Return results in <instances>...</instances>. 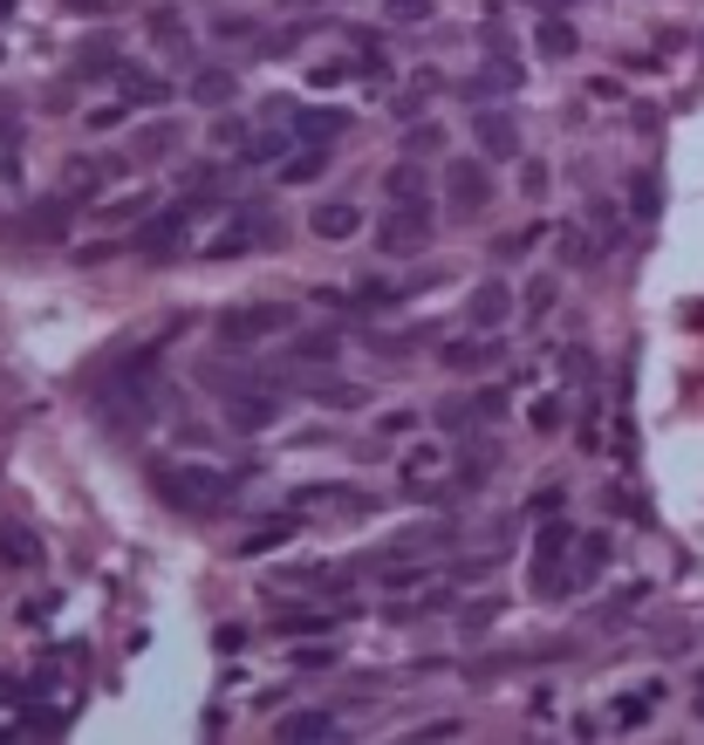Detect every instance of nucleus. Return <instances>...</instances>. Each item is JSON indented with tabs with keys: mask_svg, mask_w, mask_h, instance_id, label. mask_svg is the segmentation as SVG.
<instances>
[{
	"mask_svg": "<svg viewBox=\"0 0 704 745\" xmlns=\"http://www.w3.org/2000/svg\"><path fill=\"white\" fill-rule=\"evenodd\" d=\"M151 486H158V499L172 506V514H219V506L232 499V479L219 473V465H158Z\"/></svg>",
	"mask_w": 704,
	"mask_h": 745,
	"instance_id": "nucleus-1",
	"label": "nucleus"
},
{
	"mask_svg": "<svg viewBox=\"0 0 704 745\" xmlns=\"http://www.w3.org/2000/svg\"><path fill=\"white\" fill-rule=\"evenodd\" d=\"M288 329H294L288 301H240V308H226V315H219V342L226 349H253V342L288 335Z\"/></svg>",
	"mask_w": 704,
	"mask_h": 745,
	"instance_id": "nucleus-2",
	"label": "nucleus"
},
{
	"mask_svg": "<svg viewBox=\"0 0 704 745\" xmlns=\"http://www.w3.org/2000/svg\"><path fill=\"white\" fill-rule=\"evenodd\" d=\"M452 465H458V445H438V438L404 445V458H397V486H404L411 499H432L438 486H452Z\"/></svg>",
	"mask_w": 704,
	"mask_h": 745,
	"instance_id": "nucleus-3",
	"label": "nucleus"
},
{
	"mask_svg": "<svg viewBox=\"0 0 704 745\" xmlns=\"http://www.w3.org/2000/svg\"><path fill=\"white\" fill-rule=\"evenodd\" d=\"M432 240H438L432 206H390V213H383V226H376V247H383L390 260H417Z\"/></svg>",
	"mask_w": 704,
	"mask_h": 745,
	"instance_id": "nucleus-4",
	"label": "nucleus"
},
{
	"mask_svg": "<svg viewBox=\"0 0 704 745\" xmlns=\"http://www.w3.org/2000/svg\"><path fill=\"white\" fill-rule=\"evenodd\" d=\"M273 240H281V219H273L267 206H240L206 253H213V260H232V253H260V247H273Z\"/></svg>",
	"mask_w": 704,
	"mask_h": 745,
	"instance_id": "nucleus-5",
	"label": "nucleus"
},
{
	"mask_svg": "<svg viewBox=\"0 0 704 745\" xmlns=\"http://www.w3.org/2000/svg\"><path fill=\"white\" fill-rule=\"evenodd\" d=\"M445 206H452V219H473V213L493 206V172H486V158H452L445 165Z\"/></svg>",
	"mask_w": 704,
	"mask_h": 745,
	"instance_id": "nucleus-6",
	"label": "nucleus"
},
{
	"mask_svg": "<svg viewBox=\"0 0 704 745\" xmlns=\"http://www.w3.org/2000/svg\"><path fill=\"white\" fill-rule=\"evenodd\" d=\"M131 247L165 260V253H185L191 247V206H165V213H144V226L131 232Z\"/></svg>",
	"mask_w": 704,
	"mask_h": 745,
	"instance_id": "nucleus-7",
	"label": "nucleus"
},
{
	"mask_svg": "<svg viewBox=\"0 0 704 745\" xmlns=\"http://www.w3.org/2000/svg\"><path fill=\"white\" fill-rule=\"evenodd\" d=\"M226 424H232V431H273V424H281V390H267V383H232V390H226Z\"/></svg>",
	"mask_w": 704,
	"mask_h": 745,
	"instance_id": "nucleus-8",
	"label": "nucleus"
},
{
	"mask_svg": "<svg viewBox=\"0 0 704 745\" xmlns=\"http://www.w3.org/2000/svg\"><path fill=\"white\" fill-rule=\"evenodd\" d=\"M75 226V192H55V199H34L28 213H14V240H62Z\"/></svg>",
	"mask_w": 704,
	"mask_h": 745,
	"instance_id": "nucleus-9",
	"label": "nucleus"
},
{
	"mask_svg": "<svg viewBox=\"0 0 704 745\" xmlns=\"http://www.w3.org/2000/svg\"><path fill=\"white\" fill-rule=\"evenodd\" d=\"M49 555H42V534L21 527V520H0V575H34Z\"/></svg>",
	"mask_w": 704,
	"mask_h": 745,
	"instance_id": "nucleus-10",
	"label": "nucleus"
},
{
	"mask_svg": "<svg viewBox=\"0 0 704 745\" xmlns=\"http://www.w3.org/2000/svg\"><path fill=\"white\" fill-rule=\"evenodd\" d=\"M506 315H514V288L506 281H479L465 294V322L473 329H506Z\"/></svg>",
	"mask_w": 704,
	"mask_h": 745,
	"instance_id": "nucleus-11",
	"label": "nucleus"
},
{
	"mask_svg": "<svg viewBox=\"0 0 704 745\" xmlns=\"http://www.w3.org/2000/svg\"><path fill=\"white\" fill-rule=\"evenodd\" d=\"M473 137H479L486 158H520V124L506 110H479L473 116Z\"/></svg>",
	"mask_w": 704,
	"mask_h": 745,
	"instance_id": "nucleus-12",
	"label": "nucleus"
},
{
	"mask_svg": "<svg viewBox=\"0 0 704 745\" xmlns=\"http://www.w3.org/2000/svg\"><path fill=\"white\" fill-rule=\"evenodd\" d=\"M342 356V329H308V335H288V363L301 370H322Z\"/></svg>",
	"mask_w": 704,
	"mask_h": 745,
	"instance_id": "nucleus-13",
	"label": "nucleus"
},
{
	"mask_svg": "<svg viewBox=\"0 0 704 745\" xmlns=\"http://www.w3.org/2000/svg\"><path fill=\"white\" fill-rule=\"evenodd\" d=\"M383 199L390 206H432V178H424V165H390L383 172Z\"/></svg>",
	"mask_w": 704,
	"mask_h": 745,
	"instance_id": "nucleus-14",
	"label": "nucleus"
},
{
	"mask_svg": "<svg viewBox=\"0 0 704 745\" xmlns=\"http://www.w3.org/2000/svg\"><path fill=\"white\" fill-rule=\"evenodd\" d=\"M116 90H124V103H144V110L172 103V83H165V75H151V69H137V62L116 69Z\"/></svg>",
	"mask_w": 704,
	"mask_h": 745,
	"instance_id": "nucleus-15",
	"label": "nucleus"
},
{
	"mask_svg": "<svg viewBox=\"0 0 704 745\" xmlns=\"http://www.w3.org/2000/svg\"><path fill=\"white\" fill-rule=\"evenodd\" d=\"M232 90H240V75H232V69H191V83H185V96L206 103V110L232 103Z\"/></svg>",
	"mask_w": 704,
	"mask_h": 745,
	"instance_id": "nucleus-16",
	"label": "nucleus"
},
{
	"mask_svg": "<svg viewBox=\"0 0 704 745\" xmlns=\"http://www.w3.org/2000/svg\"><path fill=\"white\" fill-rule=\"evenodd\" d=\"M144 34H151L165 55H191V28H185L172 8H151V14H144Z\"/></svg>",
	"mask_w": 704,
	"mask_h": 745,
	"instance_id": "nucleus-17",
	"label": "nucleus"
},
{
	"mask_svg": "<svg viewBox=\"0 0 704 745\" xmlns=\"http://www.w3.org/2000/svg\"><path fill=\"white\" fill-rule=\"evenodd\" d=\"M349 131V110H294V137L301 144H329Z\"/></svg>",
	"mask_w": 704,
	"mask_h": 745,
	"instance_id": "nucleus-18",
	"label": "nucleus"
},
{
	"mask_svg": "<svg viewBox=\"0 0 704 745\" xmlns=\"http://www.w3.org/2000/svg\"><path fill=\"white\" fill-rule=\"evenodd\" d=\"M273 630H281L288 643H301V637H329V630H335V609H294V615L281 609V615H273Z\"/></svg>",
	"mask_w": 704,
	"mask_h": 745,
	"instance_id": "nucleus-19",
	"label": "nucleus"
},
{
	"mask_svg": "<svg viewBox=\"0 0 704 745\" xmlns=\"http://www.w3.org/2000/svg\"><path fill=\"white\" fill-rule=\"evenodd\" d=\"M308 226H315L322 240H349V232L363 226V213L349 206V199H329V206H315V219H308Z\"/></svg>",
	"mask_w": 704,
	"mask_h": 745,
	"instance_id": "nucleus-20",
	"label": "nucleus"
},
{
	"mask_svg": "<svg viewBox=\"0 0 704 745\" xmlns=\"http://www.w3.org/2000/svg\"><path fill=\"white\" fill-rule=\"evenodd\" d=\"M294 527H301L294 514H281V520H260L253 534H240V555H273V547H288V540H294Z\"/></svg>",
	"mask_w": 704,
	"mask_h": 745,
	"instance_id": "nucleus-21",
	"label": "nucleus"
},
{
	"mask_svg": "<svg viewBox=\"0 0 704 745\" xmlns=\"http://www.w3.org/2000/svg\"><path fill=\"white\" fill-rule=\"evenodd\" d=\"M178 151V124L165 116V124H144V131H131V158H172Z\"/></svg>",
	"mask_w": 704,
	"mask_h": 745,
	"instance_id": "nucleus-22",
	"label": "nucleus"
},
{
	"mask_svg": "<svg viewBox=\"0 0 704 745\" xmlns=\"http://www.w3.org/2000/svg\"><path fill=\"white\" fill-rule=\"evenodd\" d=\"M322 172H329V151H322V144L288 151V158H281V178H288V185H315Z\"/></svg>",
	"mask_w": 704,
	"mask_h": 745,
	"instance_id": "nucleus-23",
	"label": "nucleus"
},
{
	"mask_svg": "<svg viewBox=\"0 0 704 745\" xmlns=\"http://www.w3.org/2000/svg\"><path fill=\"white\" fill-rule=\"evenodd\" d=\"M281 738H342V725H335V712H294V718H281Z\"/></svg>",
	"mask_w": 704,
	"mask_h": 745,
	"instance_id": "nucleus-24",
	"label": "nucleus"
},
{
	"mask_svg": "<svg viewBox=\"0 0 704 745\" xmlns=\"http://www.w3.org/2000/svg\"><path fill=\"white\" fill-rule=\"evenodd\" d=\"M144 213H151V192H110V199L96 206L103 226H124V219H144Z\"/></svg>",
	"mask_w": 704,
	"mask_h": 745,
	"instance_id": "nucleus-25",
	"label": "nucleus"
},
{
	"mask_svg": "<svg viewBox=\"0 0 704 745\" xmlns=\"http://www.w3.org/2000/svg\"><path fill=\"white\" fill-rule=\"evenodd\" d=\"M315 404H329V411H363L370 390H363V383H335V376H322V383H315Z\"/></svg>",
	"mask_w": 704,
	"mask_h": 745,
	"instance_id": "nucleus-26",
	"label": "nucleus"
},
{
	"mask_svg": "<svg viewBox=\"0 0 704 745\" xmlns=\"http://www.w3.org/2000/svg\"><path fill=\"white\" fill-rule=\"evenodd\" d=\"M534 42H540V55H555V62H561V55H574V49H581V34H574L568 21H555V14H547Z\"/></svg>",
	"mask_w": 704,
	"mask_h": 745,
	"instance_id": "nucleus-27",
	"label": "nucleus"
},
{
	"mask_svg": "<svg viewBox=\"0 0 704 745\" xmlns=\"http://www.w3.org/2000/svg\"><path fill=\"white\" fill-rule=\"evenodd\" d=\"M445 363L452 370H486V363H499V342H445Z\"/></svg>",
	"mask_w": 704,
	"mask_h": 745,
	"instance_id": "nucleus-28",
	"label": "nucleus"
},
{
	"mask_svg": "<svg viewBox=\"0 0 704 745\" xmlns=\"http://www.w3.org/2000/svg\"><path fill=\"white\" fill-rule=\"evenodd\" d=\"M602 568H609V540H602V534H581V540H574V575L596 581Z\"/></svg>",
	"mask_w": 704,
	"mask_h": 745,
	"instance_id": "nucleus-29",
	"label": "nucleus"
},
{
	"mask_svg": "<svg viewBox=\"0 0 704 745\" xmlns=\"http://www.w3.org/2000/svg\"><path fill=\"white\" fill-rule=\"evenodd\" d=\"M630 206H636V219H643V226L663 213V185H656V172H636V178H630Z\"/></svg>",
	"mask_w": 704,
	"mask_h": 745,
	"instance_id": "nucleus-30",
	"label": "nucleus"
},
{
	"mask_svg": "<svg viewBox=\"0 0 704 745\" xmlns=\"http://www.w3.org/2000/svg\"><path fill=\"white\" fill-rule=\"evenodd\" d=\"M185 192H191V199H219V192H226V172H219V165H191V172H185Z\"/></svg>",
	"mask_w": 704,
	"mask_h": 745,
	"instance_id": "nucleus-31",
	"label": "nucleus"
},
{
	"mask_svg": "<svg viewBox=\"0 0 704 745\" xmlns=\"http://www.w3.org/2000/svg\"><path fill=\"white\" fill-rule=\"evenodd\" d=\"M438 424L452 431V438H465V431L479 424V411H473V397H452V404H438Z\"/></svg>",
	"mask_w": 704,
	"mask_h": 745,
	"instance_id": "nucleus-32",
	"label": "nucleus"
},
{
	"mask_svg": "<svg viewBox=\"0 0 704 745\" xmlns=\"http://www.w3.org/2000/svg\"><path fill=\"white\" fill-rule=\"evenodd\" d=\"M499 609H506L499 596H486V602H473V609H465V622H458V630H465V637H479V630H493V622H499Z\"/></svg>",
	"mask_w": 704,
	"mask_h": 745,
	"instance_id": "nucleus-33",
	"label": "nucleus"
},
{
	"mask_svg": "<svg viewBox=\"0 0 704 745\" xmlns=\"http://www.w3.org/2000/svg\"><path fill=\"white\" fill-rule=\"evenodd\" d=\"M356 75H370V62H322V69H315V83H322V90H335V83H356Z\"/></svg>",
	"mask_w": 704,
	"mask_h": 745,
	"instance_id": "nucleus-34",
	"label": "nucleus"
},
{
	"mask_svg": "<svg viewBox=\"0 0 704 745\" xmlns=\"http://www.w3.org/2000/svg\"><path fill=\"white\" fill-rule=\"evenodd\" d=\"M561 260H568V267H589V260H596V247L581 240L574 226H561Z\"/></svg>",
	"mask_w": 704,
	"mask_h": 745,
	"instance_id": "nucleus-35",
	"label": "nucleus"
},
{
	"mask_svg": "<svg viewBox=\"0 0 704 745\" xmlns=\"http://www.w3.org/2000/svg\"><path fill=\"white\" fill-rule=\"evenodd\" d=\"M213 137H219V144H232V151H247V144H253V131L240 124V116H219V124H213Z\"/></svg>",
	"mask_w": 704,
	"mask_h": 745,
	"instance_id": "nucleus-36",
	"label": "nucleus"
},
{
	"mask_svg": "<svg viewBox=\"0 0 704 745\" xmlns=\"http://www.w3.org/2000/svg\"><path fill=\"white\" fill-rule=\"evenodd\" d=\"M110 69H116V49L110 42H90L83 49V75H110Z\"/></svg>",
	"mask_w": 704,
	"mask_h": 745,
	"instance_id": "nucleus-37",
	"label": "nucleus"
},
{
	"mask_svg": "<svg viewBox=\"0 0 704 745\" xmlns=\"http://www.w3.org/2000/svg\"><path fill=\"white\" fill-rule=\"evenodd\" d=\"M110 165H96V158H83V165H69V192H96V178H103Z\"/></svg>",
	"mask_w": 704,
	"mask_h": 745,
	"instance_id": "nucleus-38",
	"label": "nucleus"
},
{
	"mask_svg": "<svg viewBox=\"0 0 704 745\" xmlns=\"http://www.w3.org/2000/svg\"><path fill=\"white\" fill-rule=\"evenodd\" d=\"M473 411H479V424H499V417H506V390H479Z\"/></svg>",
	"mask_w": 704,
	"mask_h": 745,
	"instance_id": "nucleus-39",
	"label": "nucleus"
},
{
	"mask_svg": "<svg viewBox=\"0 0 704 745\" xmlns=\"http://www.w3.org/2000/svg\"><path fill=\"white\" fill-rule=\"evenodd\" d=\"M534 240H540V232H506V240H493V260H520Z\"/></svg>",
	"mask_w": 704,
	"mask_h": 745,
	"instance_id": "nucleus-40",
	"label": "nucleus"
},
{
	"mask_svg": "<svg viewBox=\"0 0 704 745\" xmlns=\"http://www.w3.org/2000/svg\"><path fill=\"white\" fill-rule=\"evenodd\" d=\"M383 14L390 21H424V14H432V0H383Z\"/></svg>",
	"mask_w": 704,
	"mask_h": 745,
	"instance_id": "nucleus-41",
	"label": "nucleus"
},
{
	"mask_svg": "<svg viewBox=\"0 0 704 745\" xmlns=\"http://www.w3.org/2000/svg\"><path fill=\"white\" fill-rule=\"evenodd\" d=\"M547 308H555V281H534L527 288V315H547Z\"/></svg>",
	"mask_w": 704,
	"mask_h": 745,
	"instance_id": "nucleus-42",
	"label": "nucleus"
},
{
	"mask_svg": "<svg viewBox=\"0 0 704 745\" xmlns=\"http://www.w3.org/2000/svg\"><path fill=\"white\" fill-rule=\"evenodd\" d=\"M294 663H301V671H322V663H329V643H301Z\"/></svg>",
	"mask_w": 704,
	"mask_h": 745,
	"instance_id": "nucleus-43",
	"label": "nucleus"
},
{
	"mask_svg": "<svg viewBox=\"0 0 704 745\" xmlns=\"http://www.w3.org/2000/svg\"><path fill=\"white\" fill-rule=\"evenodd\" d=\"M520 192H527V199H547V165H527V178H520Z\"/></svg>",
	"mask_w": 704,
	"mask_h": 745,
	"instance_id": "nucleus-44",
	"label": "nucleus"
},
{
	"mask_svg": "<svg viewBox=\"0 0 704 745\" xmlns=\"http://www.w3.org/2000/svg\"><path fill=\"white\" fill-rule=\"evenodd\" d=\"M69 14H83V21H96V14H110V0H62Z\"/></svg>",
	"mask_w": 704,
	"mask_h": 745,
	"instance_id": "nucleus-45",
	"label": "nucleus"
},
{
	"mask_svg": "<svg viewBox=\"0 0 704 745\" xmlns=\"http://www.w3.org/2000/svg\"><path fill=\"white\" fill-rule=\"evenodd\" d=\"M643 704H650V697H622V704H615V725H636V718H643Z\"/></svg>",
	"mask_w": 704,
	"mask_h": 745,
	"instance_id": "nucleus-46",
	"label": "nucleus"
},
{
	"mask_svg": "<svg viewBox=\"0 0 704 745\" xmlns=\"http://www.w3.org/2000/svg\"><path fill=\"white\" fill-rule=\"evenodd\" d=\"M219 34H226V42H232V34H253V21L247 14H219Z\"/></svg>",
	"mask_w": 704,
	"mask_h": 745,
	"instance_id": "nucleus-47",
	"label": "nucleus"
},
{
	"mask_svg": "<svg viewBox=\"0 0 704 745\" xmlns=\"http://www.w3.org/2000/svg\"><path fill=\"white\" fill-rule=\"evenodd\" d=\"M561 417H568V404H540V411H534V424H540V431H555Z\"/></svg>",
	"mask_w": 704,
	"mask_h": 745,
	"instance_id": "nucleus-48",
	"label": "nucleus"
},
{
	"mask_svg": "<svg viewBox=\"0 0 704 745\" xmlns=\"http://www.w3.org/2000/svg\"><path fill=\"white\" fill-rule=\"evenodd\" d=\"M28 732H62V712H28Z\"/></svg>",
	"mask_w": 704,
	"mask_h": 745,
	"instance_id": "nucleus-49",
	"label": "nucleus"
}]
</instances>
